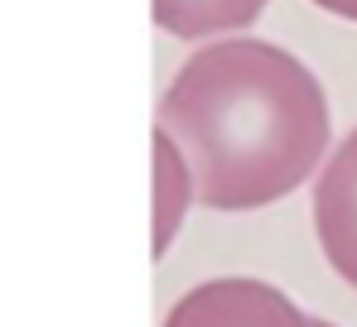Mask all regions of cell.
I'll return each instance as SVG.
<instances>
[{
    "label": "cell",
    "mask_w": 357,
    "mask_h": 327,
    "mask_svg": "<svg viewBox=\"0 0 357 327\" xmlns=\"http://www.w3.org/2000/svg\"><path fill=\"white\" fill-rule=\"evenodd\" d=\"M193 202H198L193 168L183 159V150L160 130L155 135V255H165L174 246L178 226H183Z\"/></svg>",
    "instance_id": "cell-4"
},
{
    "label": "cell",
    "mask_w": 357,
    "mask_h": 327,
    "mask_svg": "<svg viewBox=\"0 0 357 327\" xmlns=\"http://www.w3.org/2000/svg\"><path fill=\"white\" fill-rule=\"evenodd\" d=\"M160 130L183 150L198 202L251 212L290 198L328 150V97L295 54L218 39L174 72Z\"/></svg>",
    "instance_id": "cell-1"
},
{
    "label": "cell",
    "mask_w": 357,
    "mask_h": 327,
    "mask_svg": "<svg viewBox=\"0 0 357 327\" xmlns=\"http://www.w3.org/2000/svg\"><path fill=\"white\" fill-rule=\"evenodd\" d=\"M319 10H328V15H338V19H353L357 24V0H314Z\"/></svg>",
    "instance_id": "cell-6"
},
{
    "label": "cell",
    "mask_w": 357,
    "mask_h": 327,
    "mask_svg": "<svg viewBox=\"0 0 357 327\" xmlns=\"http://www.w3.org/2000/svg\"><path fill=\"white\" fill-rule=\"evenodd\" d=\"M314 327H333V323H324V318H314Z\"/></svg>",
    "instance_id": "cell-7"
},
{
    "label": "cell",
    "mask_w": 357,
    "mask_h": 327,
    "mask_svg": "<svg viewBox=\"0 0 357 327\" xmlns=\"http://www.w3.org/2000/svg\"><path fill=\"white\" fill-rule=\"evenodd\" d=\"M165 327H314L275 284L261 279H208L169 308Z\"/></svg>",
    "instance_id": "cell-2"
},
{
    "label": "cell",
    "mask_w": 357,
    "mask_h": 327,
    "mask_svg": "<svg viewBox=\"0 0 357 327\" xmlns=\"http://www.w3.org/2000/svg\"><path fill=\"white\" fill-rule=\"evenodd\" d=\"M314 231L343 284L357 289V130L328 154L314 188Z\"/></svg>",
    "instance_id": "cell-3"
},
{
    "label": "cell",
    "mask_w": 357,
    "mask_h": 327,
    "mask_svg": "<svg viewBox=\"0 0 357 327\" xmlns=\"http://www.w3.org/2000/svg\"><path fill=\"white\" fill-rule=\"evenodd\" d=\"M271 0H155V24L174 39H213L246 29Z\"/></svg>",
    "instance_id": "cell-5"
}]
</instances>
